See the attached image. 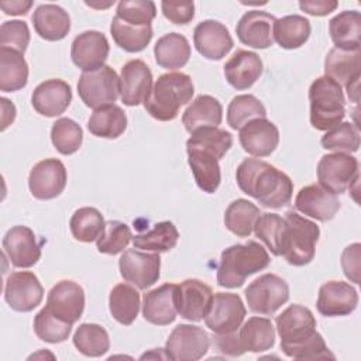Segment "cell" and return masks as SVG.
<instances>
[{
    "mask_svg": "<svg viewBox=\"0 0 361 361\" xmlns=\"http://www.w3.org/2000/svg\"><path fill=\"white\" fill-rule=\"evenodd\" d=\"M193 44L206 59L220 61L231 51L234 41L224 24L216 20H204L195 27Z\"/></svg>",
    "mask_w": 361,
    "mask_h": 361,
    "instance_id": "20",
    "label": "cell"
},
{
    "mask_svg": "<svg viewBox=\"0 0 361 361\" xmlns=\"http://www.w3.org/2000/svg\"><path fill=\"white\" fill-rule=\"evenodd\" d=\"M223 120V106L221 103L210 96H197L183 111L182 123L188 133H193L202 127H219Z\"/></svg>",
    "mask_w": 361,
    "mask_h": 361,
    "instance_id": "30",
    "label": "cell"
},
{
    "mask_svg": "<svg viewBox=\"0 0 361 361\" xmlns=\"http://www.w3.org/2000/svg\"><path fill=\"white\" fill-rule=\"evenodd\" d=\"M324 75L334 79L341 87L360 79V49L331 48L324 59Z\"/></svg>",
    "mask_w": 361,
    "mask_h": 361,
    "instance_id": "34",
    "label": "cell"
},
{
    "mask_svg": "<svg viewBox=\"0 0 361 361\" xmlns=\"http://www.w3.org/2000/svg\"><path fill=\"white\" fill-rule=\"evenodd\" d=\"M73 345L87 357H102L110 348V338L104 327L96 323H82L73 334Z\"/></svg>",
    "mask_w": 361,
    "mask_h": 361,
    "instance_id": "42",
    "label": "cell"
},
{
    "mask_svg": "<svg viewBox=\"0 0 361 361\" xmlns=\"http://www.w3.org/2000/svg\"><path fill=\"white\" fill-rule=\"evenodd\" d=\"M210 347V336L206 330L193 324H178L165 343V355L173 361H196L206 355Z\"/></svg>",
    "mask_w": 361,
    "mask_h": 361,
    "instance_id": "9",
    "label": "cell"
},
{
    "mask_svg": "<svg viewBox=\"0 0 361 361\" xmlns=\"http://www.w3.org/2000/svg\"><path fill=\"white\" fill-rule=\"evenodd\" d=\"M188 164L192 169L197 186L206 193H214L221 180L219 158L209 149L186 144Z\"/></svg>",
    "mask_w": 361,
    "mask_h": 361,
    "instance_id": "28",
    "label": "cell"
},
{
    "mask_svg": "<svg viewBox=\"0 0 361 361\" xmlns=\"http://www.w3.org/2000/svg\"><path fill=\"white\" fill-rule=\"evenodd\" d=\"M235 180L243 193L254 197L264 207L281 209L290 203L292 179L262 159L245 158L237 166Z\"/></svg>",
    "mask_w": 361,
    "mask_h": 361,
    "instance_id": "1",
    "label": "cell"
},
{
    "mask_svg": "<svg viewBox=\"0 0 361 361\" xmlns=\"http://www.w3.org/2000/svg\"><path fill=\"white\" fill-rule=\"evenodd\" d=\"M3 251L17 268H31L41 258V245L27 226H14L4 234Z\"/></svg>",
    "mask_w": 361,
    "mask_h": 361,
    "instance_id": "18",
    "label": "cell"
},
{
    "mask_svg": "<svg viewBox=\"0 0 361 361\" xmlns=\"http://www.w3.org/2000/svg\"><path fill=\"white\" fill-rule=\"evenodd\" d=\"M286 226L281 243V257L293 267H303L314 258L320 228L293 210L285 213Z\"/></svg>",
    "mask_w": 361,
    "mask_h": 361,
    "instance_id": "5",
    "label": "cell"
},
{
    "mask_svg": "<svg viewBox=\"0 0 361 361\" xmlns=\"http://www.w3.org/2000/svg\"><path fill=\"white\" fill-rule=\"evenodd\" d=\"M176 310V285L164 283L144 295L142 316L155 326H166L175 322Z\"/></svg>",
    "mask_w": 361,
    "mask_h": 361,
    "instance_id": "26",
    "label": "cell"
},
{
    "mask_svg": "<svg viewBox=\"0 0 361 361\" xmlns=\"http://www.w3.org/2000/svg\"><path fill=\"white\" fill-rule=\"evenodd\" d=\"M213 344L217 348V351L231 355V357H238L244 354L238 338H237V331L228 333V334H214L213 336Z\"/></svg>",
    "mask_w": 361,
    "mask_h": 361,
    "instance_id": "56",
    "label": "cell"
},
{
    "mask_svg": "<svg viewBox=\"0 0 361 361\" xmlns=\"http://www.w3.org/2000/svg\"><path fill=\"white\" fill-rule=\"evenodd\" d=\"M47 307L61 320L73 324L83 313L85 290L73 281H59L48 292Z\"/></svg>",
    "mask_w": 361,
    "mask_h": 361,
    "instance_id": "16",
    "label": "cell"
},
{
    "mask_svg": "<svg viewBox=\"0 0 361 361\" xmlns=\"http://www.w3.org/2000/svg\"><path fill=\"white\" fill-rule=\"evenodd\" d=\"M320 144L324 149L334 152H357L360 148V128L354 123L341 121L338 126L326 131Z\"/></svg>",
    "mask_w": 361,
    "mask_h": 361,
    "instance_id": "46",
    "label": "cell"
},
{
    "mask_svg": "<svg viewBox=\"0 0 361 361\" xmlns=\"http://www.w3.org/2000/svg\"><path fill=\"white\" fill-rule=\"evenodd\" d=\"M35 32L45 41H61L71 30V17L68 11L56 4H41L32 14Z\"/></svg>",
    "mask_w": 361,
    "mask_h": 361,
    "instance_id": "29",
    "label": "cell"
},
{
    "mask_svg": "<svg viewBox=\"0 0 361 361\" xmlns=\"http://www.w3.org/2000/svg\"><path fill=\"white\" fill-rule=\"evenodd\" d=\"M110 45L106 35L100 31L89 30L75 37L71 47L72 62L83 72L102 68L109 56Z\"/></svg>",
    "mask_w": 361,
    "mask_h": 361,
    "instance_id": "17",
    "label": "cell"
},
{
    "mask_svg": "<svg viewBox=\"0 0 361 361\" xmlns=\"http://www.w3.org/2000/svg\"><path fill=\"white\" fill-rule=\"evenodd\" d=\"M285 226V217H281L276 213H261L252 231L274 255L281 257V243Z\"/></svg>",
    "mask_w": 361,
    "mask_h": 361,
    "instance_id": "48",
    "label": "cell"
},
{
    "mask_svg": "<svg viewBox=\"0 0 361 361\" xmlns=\"http://www.w3.org/2000/svg\"><path fill=\"white\" fill-rule=\"evenodd\" d=\"M329 34L336 45L334 48L344 51L360 49L361 14L355 10H345L334 16L329 21Z\"/></svg>",
    "mask_w": 361,
    "mask_h": 361,
    "instance_id": "32",
    "label": "cell"
},
{
    "mask_svg": "<svg viewBox=\"0 0 361 361\" xmlns=\"http://www.w3.org/2000/svg\"><path fill=\"white\" fill-rule=\"evenodd\" d=\"M161 7L165 18L173 24H189L195 17L193 1H185V3L162 1Z\"/></svg>",
    "mask_w": 361,
    "mask_h": 361,
    "instance_id": "54",
    "label": "cell"
},
{
    "mask_svg": "<svg viewBox=\"0 0 361 361\" xmlns=\"http://www.w3.org/2000/svg\"><path fill=\"white\" fill-rule=\"evenodd\" d=\"M51 141L59 154L72 155L82 147V127L69 117H61L52 124Z\"/></svg>",
    "mask_w": 361,
    "mask_h": 361,
    "instance_id": "45",
    "label": "cell"
},
{
    "mask_svg": "<svg viewBox=\"0 0 361 361\" xmlns=\"http://www.w3.org/2000/svg\"><path fill=\"white\" fill-rule=\"evenodd\" d=\"M276 18L261 10H251L241 16L235 34L241 44L255 49H265L274 44V25Z\"/></svg>",
    "mask_w": 361,
    "mask_h": 361,
    "instance_id": "23",
    "label": "cell"
},
{
    "mask_svg": "<svg viewBox=\"0 0 361 361\" xmlns=\"http://www.w3.org/2000/svg\"><path fill=\"white\" fill-rule=\"evenodd\" d=\"M78 94L93 110L114 104L120 96V80L116 71L103 65L96 71L83 72L78 80Z\"/></svg>",
    "mask_w": 361,
    "mask_h": 361,
    "instance_id": "6",
    "label": "cell"
},
{
    "mask_svg": "<svg viewBox=\"0 0 361 361\" xmlns=\"http://www.w3.org/2000/svg\"><path fill=\"white\" fill-rule=\"evenodd\" d=\"M32 7V1L25 0H11V1H1L0 8L7 16H24Z\"/></svg>",
    "mask_w": 361,
    "mask_h": 361,
    "instance_id": "58",
    "label": "cell"
},
{
    "mask_svg": "<svg viewBox=\"0 0 361 361\" xmlns=\"http://www.w3.org/2000/svg\"><path fill=\"white\" fill-rule=\"evenodd\" d=\"M32 327L39 340L51 344L65 341L72 331V324L56 317L47 306L35 314Z\"/></svg>",
    "mask_w": 361,
    "mask_h": 361,
    "instance_id": "47",
    "label": "cell"
},
{
    "mask_svg": "<svg viewBox=\"0 0 361 361\" xmlns=\"http://www.w3.org/2000/svg\"><path fill=\"white\" fill-rule=\"evenodd\" d=\"M212 288L195 278L185 279L176 285V310L189 322L203 320L212 306Z\"/></svg>",
    "mask_w": 361,
    "mask_h": 361,
    "instance_id": "15",
    "label": "cell"
},
{
    "mask_svg": "<svg viewBox=\"0 0 361 361\" xmlns=\"http://www.w3.org/2000/svg\"><path fill=\"white\" fill-rule=\"evenodd\" d=\"M238 140L245 152L262 158L276 149L279 144V130L272 121L267 120V117H258L240 128Z\"/></svg>",
    "mask_w": 361,
    "mask_h": 361,
    "instance_id": "22",
    "label": "cell"
},
{
    "mask_svg": "<svg viewBox=\"0 0 361 361\" xmlns=\"http://www.w3.org/2000/svg\"><path fill=\"white\" fill-rule=\"evenodd\" d=\"M120 99L126 106L144 103L152 87V72L141 59H131L123 65L120 76Z\"/></svg>",
    "mask_w": 361,
    "mask_h": 361,
    "instance_id": "21",
    "label": "cell"
},
{
    "mask_svg": "<svg viewBox=\"0 0 361 361\" xmlns=\"http://www.w3.org/2000/svg\"><path fill=\"white\" fill-rule=\"evenodd\" d=\"M106 221L96 207L78 209L69 221V228L75 240L82 243L96 241L103 233Z\"/></svg>",
    "mask_w": 361,
    "mask_h": 361,
    "instance_id": "43",
    "label": "cell"
},
{
    "mask_svg": "<svg viewBox=\"0 0 361 361\" xmlns=\"http://www.w3.org/2000/svg\"><path fill=\"white\" fill-rule=\"evenodd\" d=\"M30 28L25 21H4L0 27V48H10L24 55L30 44Z\"/></svg>",
    "mask_w": 361,
    "mask_h": 361,
    "instance_id": "52",
    "label": "cell"
},
{
    "mask_svg": "<svg viewBox=\"0 0 361 361\" xmlns=\"http://www.w3.org/2000/svg\"><path fill=\"white\" fill-rule=\"evenodd\" d=\"M1 107H3V116H1V130L4 131L16 118V106L7 100L6 97H1Z\"/></svg>",
    "mask_w": 361,
    "mask_h": 361,
    "instance_id": "59",
    "label": "cell"
},
{
    "mask_svg": "<svg viewBox=\"0 0 361 361\" xmlns=\"http://www.w3.org/2000/svg\"><path fill=\"white\" fill-rule=\"evenodd\" d=\"M338 3L336 0H305L299 1V7L302 11L316 16V17H323L330 14L337 8Z\"/></svg>",
    "mask_w": 361,
    "mask_h": 361,
    "instance_id": "57",
    "label": "cell"
},
{
    "mask_svg": "<svg viewBox=\"0 0 361 361\" xmlns=\"http://www.w3.org/2000/svg\"><path fill=\"white\" fill-rule=\"evenodd\" d=\"M44 298V288L34 272H13L4 285V299L16 312L34 310Z\"/></svg>",
    "mask_w": 361,
    "mask_h": 361,
    "instance_id": "13",
    "label": "cell"
},
{
    "mask_svg": "<svg viewBox=\"0 0 361 361\" xmlns=\"http://www.w3.org/2000/svg\"><path fill=\"white\" fill-rule=\"evenodd\" d=\"M157 63L169 71L183 68L190 58V45L185 35L179 32H169L158 38L154 47Z\"/></svg>",
    "mask_w": 361,
    "mask_h": 361,
    "instance_id": "33",
    "label": "cell"
},
{
    "mask_svg": "<svg viewBox=\"0 0 361 361\" xmlns=\"http://www.w3.org/2000/svg\"><path fill=\"white\" fill-rule=\"evenodd\" d=\"M66 178V168L62 161L47 158L32 166L28 176V188L35 199L49 200L63 192Z\"/></svg>",
    "mask_w": 361,
    "mask_h": 361,
    "instance_id": "14",
    "label": "cell"
},
{
    "mask_svg": "<svg viewBox=\"0 0 361 361\" xmlns=\"http://www.w3.org/2000/svg\"><path fill=\"white\" fill-rule=\"evenodd\" d=\"M110 34L116 45L126 52H141L152 39V27L149 25H133L118 17H113L110 24Z\"/></svg>",
    "mask_w": 361,
    "mask_h": 361,
    "instance_id": "38",
    "label": "cell"
},
{
    "mask_svg": "<svg viewBox=\"0 0 361 361\" xmlns=\"http://www.w3.org/2000/svg\"><path fill=\"white\" fill-rule=\"evenodd\" d=\"M28 82V65L23 54L0 48V90L17 92Z\"/></svg>",
    "mask_w": 361,
    "mask_h": 361,
    "instance_id": "35",
    "label": "cell"
},
{
    "mask_svg": "<svg viewBox=\"0 0 361 361\" xmlns=\"http://www.w3.org/2000/svg\"><path fill=\"white\" fill-rule=\"evenodd\" d=\"M237 338L244 353H262L274 347L275 327L269 319L254 316L240 326Z\"/></svg>",
    "mask_w": 361,
    "mask_h": 361,
    "instance_id": "31",
    "label": "cell"
},
{
    "mask_svg": "<svg viewBox=\"0 0 361 361\" xmlns=\"http://www.w3.org/2000/svg\"><path fill=\"white\" fill-rule=\"evenodd\" d=\"M340 206L337 195L316 183L303 186L295 197V209L319 221L331 220L337 214Z\"/></svg>",
    "mask_w": 361,
    "mask_h": 361,
    "instance_id": "24",
    "label": "cell"
},
{
    "mask_svg": "<svg viewBox=\"0 0 361 361\" xmlns=\"http://www.w3.org/2000/svg\"><path fill=\"white\" fill-rule=\"evenodd\" d=\"M127 128V116L120 106L97 109L87 120V130L100 138H117Z\"/></svg>",
    "mask_w": 361,
    "mask_h": 361,
    "instance_id": "37",
    "label": "cell"
},
{
    "mask_svg": "<svg viewBox=\"0 0 361 361\" xmlns=\"http://www.w3.org/2000/svg\"><path fill=\"white\" fill-rule=\"evenodd\" d=\"M358 293L353 285L343 281H329L319 289L316 307L326 317L347 316L355 310Z\"/></svg>",
    "mask_w": 361,
    "mask_h": 361,
    "instance_id": "19",
    "label": "cell"
},
{
    "mask_svg": "<svg viewBox=\"0 0 361 361\" xmlns=\"http://www.w3.org/2000/svg\"><path fill=\"white\" fill-rule=\"evenodd\" d=\"M131 240L133 234L126 223L118 220H109L106 221L103 233L96 240V247L97 251L102 254L116 255L124 251Z\"/></svg>",
    "mask_w": 361,
    "mask_h": 361,
    "instance_id": "50",
    "label": "cell"
},
{
    "mask_svg": "<svg viewBox=\"0 0 361 361\" xmlns=\"http://www.w3.org/2000/svg\"><path fill=\"white\" fill-rule=\"evenodd\" d=\"M186 144L206 148L221 159L233 145V135L219 127H202L190 134Z\"/></svg>",
    "mask_w": 361,
    "mask_h": 361,
    "instance_id": "49",
    "label": "cell"
},
{
    "mask_svg": "<svg viewBox=\"0 0 361 361\" xmlns=\"http://www.w3.org/2000/svg\"><path fill=\"white\" fill-rule=\"evenodd\" d=\"M269 262V254L257 241L230 245L219 261L217 285L228 289L240 288L250 275L265 269Z\"/></svg>",
    "mask_w": 361,
    "mask_h": 361,
    "instance_id": "3",
    "label": "cell"
},
{
    "mask_svg": "<svg viewBox=\"0 0 361 361\" xmlns=\"http://www.w3.org/2000/svg\"><path fill=\"white\" fill-rule=\"evenodd\" d=\"M140 293L128 283H117L110 290L109 309L116 322L130 326L140 312Z\"/></svg>",
    "mask_w": 361,
    "mask_h": 361,
    "instance_id": "36",
    "label": "cell"
},
{
    "mask_svg": "<svg viewBox=\"0 0 361 361\" xmlns=\"http://www.w3.org/2000/svg\"><path fill=\"white\" fill-rule=\"evenodd\" d=\"M275 323L282 351L303 343L316 333V319L312 310L302 305L288 306L276 316Z\"/></svg>",
    "mask_w": 361,
    "mask_h": 361,
    "instance_id": "10",
    "label": "cell"
},
{
    "mask_svg": "<svg viewBox=\"0 0 361 361\" xmlns=\"http://www.w3.org/2000/svg\"><path fill=\"white\" fill-rule=\"evenodd\" d=\"M310 30V23L303 16H285L275 21L274 39L281 48L296 49L309 39Z\"/></svg>",
    "mask_w": 361,
    "mask_h": 361,
    "instance_id": "39",
    "label": "cell"
},
{
    "mask_svg": "<svg viewBox=\"0 0 361 361\" xmlns=\"http://www.w3.org/2000/svg\"><path fill=\"white\" fill-rule=\"evenodd\" d=\"M259 214L261 212L254 203L247 199H237L224 212V226L237 237H250Z\"/></svg>",
    "mask_w": 361,
    "mask_h": 361,
    "instance_id": "41",
    "label": "cell"
},
{
    "mask_svg": "<svg viewBox=\"0 0 361 361\" xmlns=\"http://www.w3.org/2000/svg\"><path fill=\"white\" fill-rule=\"evenodd\" d=\"M258 117H267V109L254 94H238L227 107V124L233 130H240Z\"/></svg>",
    "mask_w": 361,
    "mask_h": 361,
    "instance_id": "44",
    "label": "cell"
},
{
    "mask_svg": "<svg viewBox=\"0 0 361 361\" xmlns=\"http://www.w3.org/2000/svg\"><path fill=\"white\" fill-rule=\"evenodd\" d=\"M118 268L124 281L138 289H147L159 279L161 257L158 252L126 250L118 259Z\"/></svg>",
    "mask_w": 361,
    "mask_h": 361,
    "instance_id": "12",
    "label": "cell"
},
{
    "mask_svg": "<svg viewBox=\"0 0 361 361\" xmlns=\"http://www.w3.org/2000/svg\"><path fill=\"white\" fill-rule=\"evenodd\" d=\"M245 313V306L237 293L217 292L213 295L204 323L214 334H228L240 329Z\"/></svg>",
    "mask_w": 361,
    "mask_h": 361,
    "instance_id": "11",
    "label": "cell"
},
{
    "mask_svg": "<svg viewBox=\"0 0 361 361\" xmlns=\"http://www.w3.org/2000/svg\"><path fill=\"white\" fill-rule=\"evenodd\" d=\"M264 65L258 54L247 49H237L224 63V76L228 85L237 90L251 87L262 75Z\"/></svg>",
    "mask_w": 361,
    "mask_h": 361,
    "instance_id": "27",
    "label": "cell"
},
{
    "mask_svg": "<svg viewBox=\"0 0 361 361\" xmlns=\"http://www.w3.org/2000/svg\"><path fill=\"white\" fill-rule=\"evenodd\" d=\"M360 257H361V244L354 243L344 248L341 254V267L344 275L354 283H360Z\"/></svg>",
    "mask_w": 361,
    "mask_h": 361,
    "instance_id": "55",
    "label": "cell"
},
{
    "mask_svg": "<svg viewBox=\"0 0 361 361\" xmlns=\"http://www.w3.org/2000/svg\"><path fill=\"white\" fill-rule=\"evenodd\" d=\"M251 312L271 316L289 299V286L275 274H264L244 290Z\"/></svg>",
    "mask_w": 361,
    "mask_h": 361,
    "instance_id": "7",
    "label": "cell"
},
{
    "mask_svg": "<svg viewBox=\"0 0 361 361\" xmlns=\"http://www.w3.org/2000/svg\"><path fill=\"white\" fill-rule=\"evenodd\" d=\"M310 124L319 131L338 126L345 116L343 87L329 76H320L309 87Z\"/></svg>",
    "mask_w": 361,
    "mask_h": 361,
    "instance_id": "4",
    "label": "cell"
},
{
    "mask_svg": "<svg viewBox=\"0 0 361 361\" xmlns=\"http://www.w3.org/2000/svg\"><path fill=\"white\" fill-rule=\"evenodd\" d=\"M72 102V89L62 79L41 82L32 92L31 104L37 113L45 117L61 116Z\"/></svg>",
    "mask_w": 361,
    "mask_h": 361,
    "instance_id": "25",
    "label": "cell"
},
{
    "mask_svg": "<svg viewBox=\"0 0 361 361\" xmlns=\"http://www.w3.org/2000/svg\"><path fill=\"white\" fill-rule=\"evenodd\" d=\"M283 354L296 360H334V354L330 353L324 338L317 331L303 343L285 350Z\"/></svg>",
    "mask_w": 361,
    "mask_h": 361,
    "instance_id": "53",
    "label": "cell"
},
{
    "mask_svg": "<svg viewBox=\"0 0 361 361\" xmlns=\"http://www.w3.org/2000/svg\"><path fill=\"white\" fill-rule=\"evenodd\" d=\"M358 176V161L350 154H327L317 164L319 185L334 195L344 193Z\"/></svg>",
    "mask_w": 361,
    "mask_h": 361,
    "instance_id": "8",
    "label": "cell"
},
{
    "mask_svg": "<svg viewBox=\"0 0 361 361\" xmlns=\"http://www.w3.org/2000/svg\"><path fill=\"white\" fill-rule=\"evenodd\" d=\"M179 240V231L172 221H159L145 233L133 235V244L135 248L152 252L171 251Z\"/></svg>",
    "mask_w": 361,
    "mask_h": 361,
    "instance_id": "40",
    "label": "cell"
},
{
    "mask_svg": "<svg viewBox=\"0 0 361 361\" xmlns=\"http://www.w3.org/2000/svg\"><path fill=\"white\" fill-rule=\"evenodd\" d=\"M195 93L192 78L183 72H168L161 75L152 85L144 100L147 113L159 120L176 118L179 109L188 104Z\"/></svg>",
    "mask_w": 361,
    "mask_h": 361,
    "instance_id": "2",
    "label": "cell"
},
{
    "mask_svg": "<svg viewBox=\"0 0 361 361\" xmlns=\"http://www.w3.org/2000/svg\"><path fill=\"white\" fill-rule=\"evenodd\" d=\"M157 16L155 3L151 0H121L116 17L133 25H149Z\"/></svg>",
    "mask_w": 361,
    "mask_h": 361,
    "instance_id": "51",
    "label": "cell"
}]
</instances>
